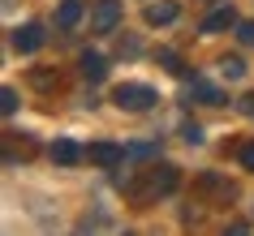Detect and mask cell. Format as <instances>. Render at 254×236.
Instances as JSON below:
<instances>
[{
  "label": "cell",
  "mask_w": 254,
  "mask_h": 236,
  "mask_svg": "<svg viewBox=\"0 0 254 236\" xmlns=\"http://www.w3.org/2000/svg\"><path fill=\"white\" fill-rule=\"evenodd\" d=\"M52 159H56V163H78L82 146L73 142V138H56V142H52Z\"/></svg>",
  "instance_id": "obj_10"
},
{
  "label": "cell",
  "mask_w": 254,
  "mask_h": 236,
  "mask_svg": "<svg viewBox=\"0 0 254 236\" xmlns=\"http://www.w3.org/2000/svg\"><path fill=\"white\" fill-rule=\"evenodd\" d=\"M190 99H198V103H224V94L215 91L211 82H202V78L190 82Z\"/></svg>",
  "instance_id": "obj_11"
},
{
  "label": "cell",
  "mask_w": 254,
  "mask_h": 236,
  "mask_svg": "<svg viewBox=\"0 0 254 236\" xmlns=\"http://www.w3.org/2000/svg\"><path fill=\"white\" fill-rule=\"evenodd\" d=\"M198 4H224V0H198Z\"/></svg>",
  "instance_id": "obj_21"
},
{
  "label": "cell",
  "mask_w": 254,
  "mask_h": 236,
  "mask_svg": "<svg viewBox=\"0 0 254 236\" xmlns=\"http://www.w3.org/2000/svg\"><path fill=\"white\" fill-rule=\"evenodd\" d=\"M82 13H86L82 0H61V9H56V26H61V30H73L82 22Z\"/></svg>",
  "instance_id": "obj_7"
},
{
  "label": "cell",
  "mask_w": 254,
  "mask_h": 236,
  "mask_svg": "<svg viewBox=\"0 0 254 236\" xmlns=\"http://www.w3.org/2000/svg\"><path fill=\"white\" fill-rule=\"evenodd\" d=\"M177 13H181L177 0H155V4H147V22H151V26H173Z\"/></svg>",
  "instance_id": "obj_5"
},
{
  "label": "cell",
  "mask_w": 254,
  "mask_h": 236,
  "mask_svg": "<svg viewBox=\"0 0 254 236\" xmlns=\"http://www.w3.org/2000/svg\"><path fill=\"white\" fill-rule=\"evenodd\" d=\"M91 163H99V168H117L121 159H129V146H121V142H91Z\"/></svg>",
  "instance_id": "obj_4"
},
{
  "label": "cell",
  "mask_w": 254,
  "mask_h": 236,
  "mask_svg": "<svg viewBox=\"0 0 254 236\" xmlns=\"http://www.w3.org/2000/svg\"><path fill=\"white\" fill-rule=\"evenodd\" d=\"M39 43H43V26H39V22H30V26H17V30H13V47H17V52H35Z\"/></svg>",
  "instance_id": "obj_6"
},
{
  "label": "cell",
  "mask_w": 254,
  "mask_h": 236,
  "mask_svg": "<svg viewBox=\"0 0 254 236\" xmlns=\"http://www.w3.org/2000/svg\"><path fill=\"white\" fill-rule=\"evenodd\" d=\"M0 112H4V116H13V112H17V91H13V86L0 91Z\"/></svg>",
  "instance_id": "obj_14"
},
{
  "label": "cell",
  "mask_w": 254,
  "mask_h": 236,
  "mask_svg": "<svg viewBox=\"0 0 254 236\" xmlns=\"http://www.w3.org/2000/svg\"><path fill=\"white\" fill-rule=\"evenodd\" d=\"M181 138H186L190 146H198V142H202V129H198V125H186V129H181Z\"/></svg>",
  "instance_id": "obj_17"
},
{
  "label": "cell",
  "mask_w": 254,
  "mask_h": 236,
  "mask_svg": "<svg viewBox=\"0 0 254 236\" xmlns=\"http://www.w3.org/2000/svg\"><path fill=\"white\" fill-rule=\"evenodd\" d=\"M121 22V0H95L91 4V30L95 35H112Z\"/></svg>",
  "instance_id": "obj_3"
},
{
  "label": "cell",
  "mask_w": 254,
  "mask_h": 236,
  "mask_svg": "<svg viewBox=\"0 0 254 236\" xmlns=\"http://www.w3.org/2000/svg\"><path fill=\"white\" fill-rule=\"evenodd\" d=\"M198 189H202V193H211V197H224V202L233 197V185H228L220 172H202V176H198Z\"/></svg>",
  "instance_id": "obj_9"
},
{
  "label": "cell",
  "mask_w": 254,
  "mask_h": 236,
  "mask_svg": "<svg viewBox=\"0 0 254 236\" xmlns=\"http://www.w3.org/2000/svg\"><path fill=\"white\" fill-rule=\"evenodd\" d=\"M220 73H224L228 82L246 78V60H241V56H224V60H220Z\"/></svg>",
  "instance_id": "obj_13"
},
{
  "label": "cell",
  "mask_w": 254,
  "mask_h": 236,
  "mask_svg": "<svg viewBox=\"0 0 254 236\" xmlns=\"http://www.w3.org/2000/svg\"><path fill=\"white\" fill-rule=\"evenodd\" d=\"M160 146L155 142H138V146H129V159H147V155H155Z\"/></svg>",
  "instance_id": "obj_15"
},
{
  "label": "cell",
  "mask_w": 254,
  "mask_h": 236,
  "mask_svg": "<svg viewBox=\"0 0 254 236\" xmlns=\"http://www.w3.org/2000/svg\"><path fill=\"white\" fill-rule=\"evenodd\" d=\"M241 163H246V168L254 172V142H246V146H241Z\"/></svg>",
  "instance_id": "obj_19"
},
{
  "label": "cell",
  "mask_w": 254,
  "mask_h": 236,
  "mask_svg": "<svg viewBox=\"0 0 254 236\" xmlns=\"http://www.w3.org/2000/svg\"><path fill=\"white\" fill-rule=\"evenodd\" d=\"M237 39L246 47H254V22H237Z\"/></svg>",
  "instance_id": "obj_16"
},
{
  "label": "cell",
  "mask_w": 254,
  "mask_h": 236,
  "mask_svg": "<svg viewBox=\"0 0 254 236\" xmlns=\"http://www.w3.org/2000/svg\"><path fill=\"white\" fill-rule=\"evenodd\" d=\"M228 26H237V13H233L228 4H220L215 13L202 17V35H215V30H228Z\"/></svg>",
  "instance_id": "obj_8"
},
{
  "label": "cell",
  "mask_w": 254,
  "mask_h": 236,
  "mask_svg": "<svg viewBox=\"0 0 254 236\" xmlns=\"http://www.w3.org/2000/svg\"><path fill=\"white\" fill-rule=\"evenodd\" d=\"M112 103L125 107V112H147V107H155V91L151 86H138V82H125V86L112 91Z\"/></svg>",
  "instance_id": "obj_2"
},
{
  "label": "cell",
  "mask_w": 254,
  "mask_h": 236,
  "mask_svg": "<svg viewBox=\"0 0 254 236\" xmlns=\"http://www.w3.org/2000/svg\"><path fill=\"white\" fill-rule=\"evenodd\" d=\"M177 176L181 172L173 168V163H160V168H147L142 176H134V181H125V197L129 202H155V197H164V193H173L177 189Z\"/></svg>",
  "instance_id": "obj_1"
},
{
  "label": "cell",
  "mask_w": 254,
  "mask_h": 236,
  "mask_svg": "<svg viewBox=\"0 0 254 236\" xmlns=\"http://www.w3.org/2000/svg\"><path fill=\"white\" fill-rule=\"evenodd\" d=\"M121 56H138V43H134V35H125V43H121Z\"/></svg>",
  "instance_id": "obj_20"
},
{
  "label": "cell",
  "mask_w": 254,
  "mask_h": 236,
  "mask_svg": "<svg viewBox=\"0 0 254 236\" xmlns=\"http://www.w3.org/2000/svg\"><path fill=\"white\" fill-rule=\"evenodd\" d=\"M160 65L164 69H181V56H177V52H160Z\"/></svg>",
  "instance_id": "obj_18"
},
{
  "label": "cell",
  "mask_w": 254,
  "mask_h": 236,
  "mask_svg": "<svg viewBox=\"0 0 254 236\" xmlns=\"http://www.w3.org/2000/svg\"><path fill=\"white\" fill-rule=\"evenodd\" d=\"M104 56H99V52H86V56H82V78H86V82H99V78H104Z\"/></svg>",
  "instance_id": "obj_12"
}]
</instances>
